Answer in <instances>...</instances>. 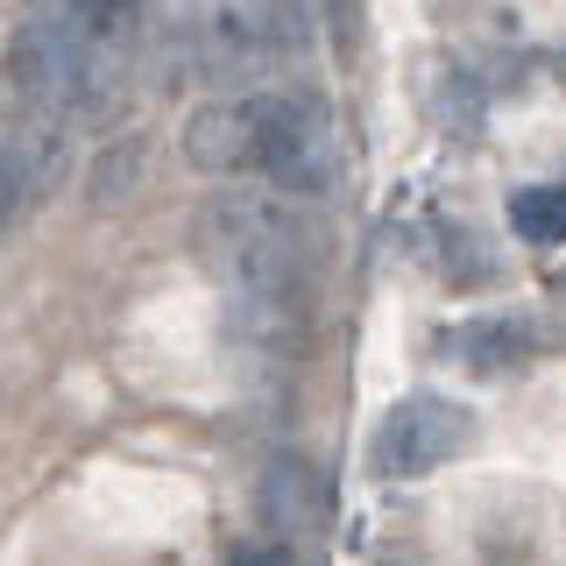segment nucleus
Listing matches in <instances>:
<instances>
[{
    "mask_svg": "<svg viewBox=\"0 0 566 566\" xmlns=\"http://www.w3.org/2000/svg\"><path fill=\"white\" fill-rule=\"evenodd\" d=\"M199 248L220 270V283H234L241 305L255 312H283L297 305L305 283V227L283 212V199L270 191H220L199 212Z\"/></svg>",
    "mask_w": 566,
    "mask_h": 566,
    "instance_id": "f257e3e1",
    "label": "nucleus"
},
{
    "mask_svg": "<svg viewBox=\"0 0 566 566\" xmlns=\"http://www.w3.org/2000/svg\"><path fill=\"white\" fill-rule=\"evenodd\" d=\"M255 170L283 199H326L347 170L340 120L318 93H262V156Z\"/></svg>",
    "mask_w": 566,
    "mask_h": 566,
    "instance_id": "f03ea898",
    "label": "nucleus"
},
{
    "mask_svg": "<svg viewBox=\"0 0 566 566\" xmlns=\"http://www.w3.org/2000/svg\"><path fill=\"white\" fill-rule=\"evenodd\" d=\"M8 78H14V99H22V106L64 120V114L99 106V93H106V50H93L85 35H71L64 22H50V14H29V22L14 29Z\"/></svg>",
    "mask_w": 566,
    "mask_h": 566,
    "instance_id": "7ed1b4c3",
    "label": "nucleus"
},
{
    "mask_svg": "<svg viewBox=\"0 0 566 566\" xmlns=\"http://www.w3.org/2000/svg\"><path fill=\"white\" fill-rule=\"evenodd\" d=\"M468 439V411L447 397H403L397 411H382L376 439H368V468L382 482H418V474L447 468Z\"/></svg>",
    "mask_w": 566,
    "mask_h": 566,
    "instance_id": "20e7f679",
    "label": "nucleus"
},
{
    "mask_svg": "<svg viewBox=\"0 0 566 566\" xmlns=\"http://www.w3.org/2000/svg\"><path fill=\"white\" fill-rule=\"evenodd\" d=\"M64 170H71L64 120L35 114V106H14L8 135H0V191H8V220H29V212L64 185Z\"/></svg>",
    "mask_w": 566,
    "mask_h": 566,
    "instance_id": "39448f33",
    "label": "nucleus"
},
{
    "mask_svg": "<svg viewBox=\"0 0 566 566\" xmlns=\"http://www.w3.org/2000/svg\"><path fill=\"white\" fill-rule=\"evenodd\" d=\"M199 43L212 64L255 71L297 43V0H206L199 8Z\"/></svg>",
    "mask_w": 566,
    "mask_h": 566,
    "instance_id": "423d86ee",
    "label": "nucleus"
},
{
    "mask_svg": "<svg viewBox=\"0 0 566 566\" xmlns=\"http://www.w3.org/2000/svg\"><path fill=\"white\" fill-rule=\"evenodd\" d=\"M185 156H191V170H206V177L255 170V156H262V93L199 106L191 128H185Z\"/></svg>",
    "mask_w": 566,
    "mask_h": 566,
    "instance_id": "0eeeda50",
    "label": "nucleus"
},
{
    "mask_svg": "<svg viewBox=\"0 0 566 566\" xmlns=\"http://www.w3.org/2000/svg\"><path fill=\"white\" fill-rule=\"evenodd\" d=\"M35 14H50V22H64L71 35H85L93 50H106V43H120V35H128L135 0H43Z\"/></svg>",
    "mask_w": 566,
    "mask_h": 566,
    "instance_id": "6e6552de",
    "label": "nucleus"
},
{
    "mask_svg": "<svg viewBox=\"0 0 566 566\" xmlns=\"http://www.w3.org/2000/svg\"><path fill=\"white\" fill-rule=\"evenodd\" d=\"M305 503H312V468L297 453H276L270 474H262V517H270V524H297Z\"/></svg>",
    "mask_w": 566,
    "mask_h": 566,
    "instance_id": "1a4fd4ad",
    "label": "nucleus"
},
{
    "mask_svg": "<svg viewBox=\"0 0 566 566\" xmlns=\"http://www.w3.org/2000/svg\"><path fill=\"white\" fill-rule=\"evenodd\" d=\"M510 227L524 241H566V185H524L510 199Z\"/></svg>",
    "mask_w": 566,
    "mask_h": 566,
    "instance_id": "9d476101",
    "label": "nucleus"
},
{
    "mask_svg": "<svg viewBox=\"0 0 566 566\" xmlns=\"http://www.w3.org/2000/svg\"><path fill=\"white\" fill-rule=\"evenodd\" d=\"M135 164H142V142H120V149H106L99 156V177H93V199L99 206H114V199H128V191H135Z\"/></svg>",
    "mask_w": 566,
    "mask_h": 566,
    "instance_id": "9b49d317",
    "label": "nucleus"
},
{
    "mask_svg": "<svg viewBox=\"0 0 566 566\" xmlns=\"http://www.w3.org/2000/svg\"><path fill=\"white\" fill-rule=\"evenodd\" d=\"M234 566H297V559H291V545H276V538H270V545H241Z\"/></svg>",
    "mask_w": 566,
    "mask_h": 566,
    "instance_id": "f8f14e48",
    "label": "nucleus"
}]
</instances>
